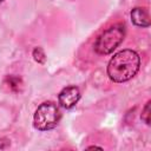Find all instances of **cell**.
I'll list each match as a JSON object with an SVG mask.
<instances>
[{
    "mask_svg": "<svg viewBox=\"0 0 151 151\" xmlns=\"http://www.w3.org/2000/svg\"><path fill=\"white\" fill-rule=\"evenodd\" d=\"M33 57H34V59H35L38 63L44 64V61H45V54H44V52H42V50H41L40 47L34 48V51H33Z\"/></svg>",
    "mask_w": 151,
    "mask_h": 151,
    "instance_id": "8992f818",
    "label": "cell"
},
{
    "mask_svg": "<svg viewBox=\"0 0 151 151\" xmlns=\"http://www.w3.org/2000/svg\"><path fill=\"white\" fill-rule=\"evenodd\" d=\"M80 99V91L76 86H67L61 90V92L58 96L59 105L64 109H71L73 107Z\"/></svg>",
    "mask_w": 151,
    "mask_h": 151,
    "instance_id": "277c9868",
    "label": "cell"
},
{
    "mask_svg": "<svg viewBox=\"0 0 151 151\" xmlns=\"http://www.w3.org/2000/svg\"><path fill=\"white\" fill-rule=\"evenodd\" d=\"M131 20L138 27H149L150 26V17L149 12L144 7H136L131 11Z\"/></svg>",
    "mask_w": 151,
    "mask_h": 151,
    "instance_id": "5b68a950",
    "label": "cell"
},
{
    "mask_svg": "<svg viewBox=\"0 0 151 151\" xmlns=\"http://www.w3.org/2000/svg\"><path fill=\"white\" fill-rule=\"evenodd\" d=\"M60 119V112L57 105L52 101L42 103L35 111L33 125L39 131H48L57 126Z\"/></svg>",
    "mask_w": 151,
    "mask_h": 151,
    "instance_id": "3957f363",
    "label": "cell"
},
{
    "mask_svg": "<svg viewBox=\"0 0 151 151\" xmlns=\"http://www.w3.org/2000/svg\"><path fill=\"white\" fill-rule=\"evenodd\" d=\"M125 26L123 24H117L106 31H104L94 42V51L98 54H110L112 53L124 40Z\"/></svg>",
    "mask_w": 151,
    "mask_h": 151,
    "instance_id": "7a4b0ae2",
    "label": "cell"
},
{
    "mask_svg": "<svg viewBox=\"0 0 151 151\" xmlns=\"http://www.w3.org/2000/svg\"><path fill=\"white\" fill-rule=\"evenodd\" d=\"M149 111H150V101L146 103V105H145V107H144V111H143V113H142V119H143L146 124H150V113H149Z\"/></svg>",
    "mask_w": 151,
    "mask_h": 151,
    "instance_id": "52a82bcc",
    "label": "cell"
},
{
    "mask_svg": "<svg viewBox=\"0 0 151 151\" xmlns=\"http://www.w3.org/2000/svg\"><path fill=\"white\" fill-rule=\"evenodd\" d=\"M140 58L132 50H123L116 53L107 65V76L114 83H124L136 76L139 70Z\"/></svg>",
    "mask_w": 151,
    "mask_h": 151,
    "instance_id": "6da1fadb",
    "label": "cell"
},
{
    "mask_svg": "<svg viewBox=\"0 0 151 151\" xmlns=\"http://www.w3.org/2000/svg\"><path fill=\"white\" fill-rule=\"evenodd\" d=\"M1 1H4V0H0V2H1Z\"/></svg>",
    "mask_w": 151,
    "mask_h": 151,
    "instance_id": "ba28073f",
    "label": "cell"
}]
</instances>
